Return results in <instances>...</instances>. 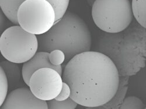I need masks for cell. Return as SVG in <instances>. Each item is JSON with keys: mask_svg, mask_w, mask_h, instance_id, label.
<instances>
[{"mask_svg": "<svg viewBox=\"0 0 146 109\" xmlns=\"http://www.w3.org/2000/svg\"><path fill=\"white\" fill-rule=\"evenodd\" d=\"M70 86V98L83 107H102L118 89L120 75L112 60L100 52H85L67 62L63 72Z\"/></svg>", "mask_w": 146, "mask_h": 109, "instance_id": "6da1fadb", "label": "cell"}, {"mask_svg": "<svg viewBox=\"0 0 146 109\" xmlns=\"http://www.w3.org/2000/svg\"><path fill=\"white\" fill-rule=\"evenodd\" d=\"M98 52L112 60L120 77L135 75L145 64L146 29L139 25L116 33H106L98 42Z\"/></svg>", "mask_w": 146, "mask_h": 109, "instance_id": "7a4b0ae2", "label": "cell"}, {"mask_svg": "<svg viewBox=\"0 0 146 109\" xmlns=\"http://www.w3.org/2000/svg\"><path fill=\"white\" fill-rule=\"evenodd\" d=\"M38 38L39 51L62 50L66 55L65 62L78 54L90 51L92 45L91 34L87 23L70 11H67L49 30Z\"/></svg>", "mask_w": 146, "mask_h": 109, "instance_id": "3957f363", "label": "cell"}, {"mask_svg": "<svg viewBox=\"0 0 146 109\" xmlns=\"http://www.w3.org/2000/svg\"><path fill=\"white\" fill-rule=\"evenodd\" d=\"M91 15L95 25L108 33L126 30L134 17L129 0H95Z\"/></svg>", "mask_w": 146, "mask_h": 109, "instance_id": "277c9868", "label": "cell"}, {"mask_svg": "<svg viewBox=\"0 0 146 109\" xmlns=\"http://www.w3.org/2000/svg\"><path fill=\"white\" fill-rule=\"evenodd\" d=\"M39 50L36 35L28 33L19 25L5 29L0 38V51L8 61L23 64L31 59Z\"/></svg>", "mask_w": 146, "mask_h": 109, "instance_id": "5b68a950", "label": "cell"}, {"mask_svg": "<svg viewBox=\"0 0 146 109\" xmlns=\"http://www.w3.org/2000/svg\"><path fill=\"white\" fill-rule=\"evenodd\" d=\"M17 17L22 29L38 36L47 32L56 22L55 9L47 0H25L18 7Z\"/></svg>", "mask_w": 146, "mask_h": 109, "instance_id": "8992f818", "label": "cell"}, {"mask_svg": "<svg viewBox=\"0 0 146 109\" xmlns=\"http://www.w3.org/2000/svg\"><path fill=\"white\" fill-rule=\"evenodd\" d=\"M63 82L62 75L54 69L42 68L32 75L28 87L36 98L47 102L57 98Z\"/></svg>", "mask_w": 146, "mask_h": 109, "instance_id": "52a82bcc", "label": "cell"}, {"mask_svg": "<svg viewBox=\"0 0 146 109\" xmlns=\"http://www.w3.org/2000/svg\"><path fill=\"white\" fill-rule=\"evenodd\" d=\"M1 109H47L46 101L38 99L33 94L30 88H20L11 92Z\"/></svg>", "mask_w": 146, "mask_h": 109, "instance_id": "ba28073f", "label": "cell"}, {"mask_svg": "<svg viewBox=\"0 0 146 109\" xmlns=\"http://www.w3.org/2000/svg\"><path fill=\"white\" fill-rule=\"evenodd\" d=\"M25 0H0L1 11L11 22L18 25L17 13L18 8ZM54 7L56 14V22L62 18L67 11L70 0H47Z\"/></svg>", "mask_w": 146, "mask_h": 109, "instance_id": "9c48e42d", "label": "cell"}, {"mask_svg": "<svg viewBox=\"0 0 146 109\" xmlns=\"http://www.w3.org/2000/svg\"><path fill=\"white\" fill-rule=\"evenodd\" d=\"M48 57L49 52L39 51L29 61L23 63L22 68V77L24 82L28 86L32 75L36 71L42 68H53L62 75L63 69L62 65H53L50 62Z\"/></svg>", "mask_w": 146, "mask_h": 109, "instance_id": "30bf717a", "label": "cell"}, {"mask_svg": "<svg viewBox=\"0 0 146 109\" xmlns=\"http://www.w3.org/2000/svg\"><path fill=\"white\" fill-rule=\"evenodd\" d=\"M129 77H120L119 85L115 94L110 101L103 105L101 107L105 109H116L120 108V106L125 99L127 92Z\"/></svg>", "mask_w": 146, "mask_h": 109, "instance_id": "8fae6325", "label": "cell"}, {"mask_svg": "<svg viewBox=\"0 0 146 109\" xmlns=\"http://www.w3.org/2000/svg\"><path fill=\"white\" fill-rule=\"evenodd\" d=\"M18 64L11 62L8 60L1 63V67L3 69L7 77L9 85L13 87L18 84L21 79L22 72Z\"/></svg>", "mask_w": 146, "mask_h": 109, "instance_id": "7c38bea8", "label": "cell"}, {"mask_svg": "<svg viewBox=\"0 0 146 109\" xmlns=\"http://www.w3.org/2000/svg\"><path fill=\"white\" fill-rule=\"evenodd\" d=\"M134 17L139 25L146 29V0H132Z\"/></svg>", "mask_w": 146, "mask_h": 109, "instance_id": "4fadbf2b", "label": "cell"}, {"mask_svg": "<svg viewBox=\"0 0 146 109\" xmlns=\"http://www.w3.org/2000/svg\"><path fill=\"white\" fill-rule=\"evenodd\" d=\"M47 103L49 109H75L78 106V104L71 98L62 101L54 99L47 101Z\"/></svg>", "mask_w": 146, "mask_h": 109, "instance_id": "5bb4252c", "label": "cell"}, {"mask_svg": "<svg viewBox=\"0 0 146 109\" xmlns=\"http://www.w3.org/2000/svg\"><path fill=\"white\" fill-rule=\"evenodd\" d=\"M145 106L142 100L136 96H129L125 98L120 106V109H144Z\"/></svg>", "mask_w": 146, "mask_h": 109, "instance_id": "9a60e30c", "label": "cell"}, {"mask_svg": "<svg viewBox=\"0 0 146 109\" xmlns=\"http://www.w3.org/2000/svg\"><path fill=\"white\" fill-rule=\"evenodd\" d=\"M9 83L7 77L3 69L1 67L0 71V106L5 102L8 96Z\"/></svg>", "mask_w": 146, "mask_h": 109, "instance_id": "2e32d148", "label": "cell"}, {"mask_svg": "<svg viewBox=\"0 0 146 109\" xmlns=\"http://www.w3.org/2000/svg\"><path fill=\"white\" fill-rule=\"evenodd\" d=\"M50 62L54 65H61L66 61V55L61 50L55 49L49 53Z\"/></svg>", "mask_w": 146, "mask_h": 109, "instance_id": "e0dca14e", "label": "cell"}, {"mask_svg": "<svg viewBox=\"0 0 146 109\" xmlns=\"http://www.w3.org/2000/svg\"><path fill=\"white\" fill-rule=\"evenodd\" d=\"M71 93V91L70 86L66 82H63L62 91H61L60 93L56 98V100L58 101L65 100L68 98H70Z\"/></svg>", "mask_w": 146, "mask_h": 109, "instance_id": "ac0fdd59", "label": "cell"}, {"mask_svg": "<svg viewBox=\"0 0 146 109\" xmlns=\"http://www.w3.org/2000/svg\"><path fill=\"white\" fill-rule=\"evenodd\" d=\"M4 16H5V15L3 13V12L1 11V19H0V23H1V30H3V28L4 27V25H5V20Z\"/></svg>", "mask_w": 146, "mask_h": 109, "instance_id": "d6986e66", "label": "cell"}, {"mask_svg": "<svg viewBox=\"0 0 146 109\" xmlns=\"http://www.w3.org/2000/svg\"><path fill=\"white\" fill-rule=\"evenodd\" d=\"M145 108H146V107H145Z\"/></svg>", "mask_w": 146, "mask_h": 109, "instance_id": "ffe728a7", "label": "cell"}]
</instances>
